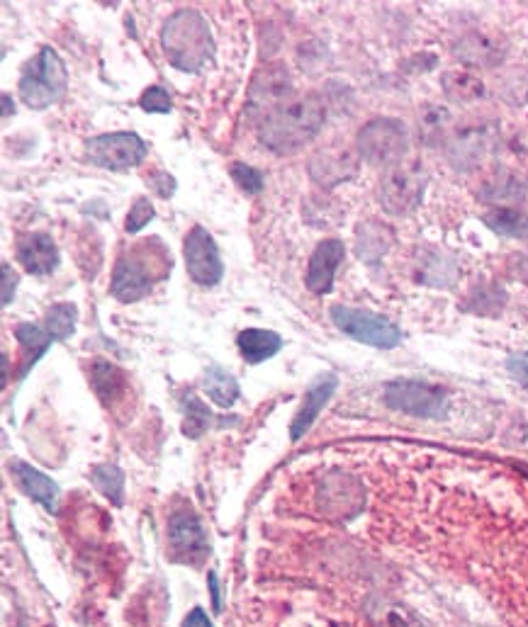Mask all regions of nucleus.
<instances>
[{"instance_id": "nucleus-1", "label": "nucleus", "mask_w": 528, "mask_h": 627, "mask_svg": "<svg viewBox=\"0 0 528 627\" xmlns=\"http://www.w3.org/2000/svg\"><path fill=\"white\" fill-rule=\"evenodd\" d=\"M324 117L327 112L319 98L307 95V98L283 105L258 124V139L275 154H292L322 132Z\"/></svg>"}, {"instance_id": "nucleus-2", "label": "nucleus", "mask_w": 528, "mask_h": 627, "mask_svg": "<svg viewBox=\"0 0 528 627\" xmlns=\"http://www.w3.org/2000/svg\"><path fill=\"white\" fill-rule=\"evenodd\" d=\"M161 47L173 69L200 73L215 56V39L210 25L198 10H178L161 30Z\"/></svg>"}, {"instance_id": "nucleus-3", "label": "nucleus", "mask_w": 528, "mask_h": 627, "mask_svg": "<svg viewBox=\"0 0 528 627\" xmlns=\"http://www.w3.org/2000/svg\"><path fill=\"white\" fill-rule=\"evenodd\" d=\"M66 86H69V73L64 61L52 47H44L22 71L20 98L32 110H44L64 98Z\"/></svg>"}, {"instance_id": "nucleus-4", "label": "nucleus", "mask_w": 528, "mask_h": 627, "mask_svg": "<svg viewBox=\"0 0 528 627\" xmlns=\"http://www.w3.org/2000/svg\"><path fill=\"white\" fill-rule=\"evenodd\" d=\"M142 258V246H139L129 256H122L117 261L110 282L112 297H117L125 304L137 302V299L149 295L151 287H154V280H161V275H166L171 270V256L151 258L149 263L142 261Z\"/></svg>"}, {"instance_id": "nucleus-5", "label": "nucleus", "mask_w": 528, "mask_h": 627, "mask_svg": "<svg viewBox=\"0 0 528 627\" xmlns=\"http://www.w3.org/2000/svg\"><path fill=\"white\" fill-rule=\"evenodd\" d=\"M331 321L341 333L351 336L353 341H361L365 346L373 348H397L402 343V331L397 329L392 321L383 319V316L365 312V309L344 307V304H334L329 309Z\"/></svg>"}, {"instance_id": "nucleus-6", "label": "nucleus", "mask_w": 528, "mask_h": 627, "mask_svg": "<svg viewBox=\"0 0 528 627\" xmlns=\"http://www.w3.org/2000/svg\"><path fill=\"white\" fill-rule=\"evenodd\" d=\"M292 98V78L285 66L268 64L256 73L249 88V103H246V117L251 122L261 124L271 117L275 110L288 105Z\"/></svg>"}, {"instance_id": "nucleus-7", "label": "nucleus", "mask_w": 528, "mask_h": 627, "mask_svg": "<svg viewBox=\"0 0 528 627\" xmlns=\"http://www.w3.org/2000/svg\"><path fill=\"white\" fill-rule=\"evenodd\" d=\"M146 154H149L146 141L134 132L100 134V137L86 141L88 161L98 168H108V171H127V168L139 166Z\"/></svg>"}, {"instance_id": "nucleus-8", "label": "nucleus", "mask_w": 528, "mask_h": 627, "mask_svg": "<svg viewBox=\"0 0 528 627\" xmlns=\"http://www.w3.org/2000/svg\"><path fill=\"white\" fill-rule=\"evenodd\" d=\"M407 129L397 120H373L358 132V151L375 166H397L407 154Z\"/></svg>"}, {"instance_id": "nucleus-9", "label": "nucleus", "mask_w": 528, "mask_h": 627, "mask_svg": "<svg viewBox=\"0 0 528 627\" xmlns=\"http://www.w3.org/2000/svg\"><path fill=\"white\" fill-rule=\"evenodd\" d=\"M385 404L392 411L417 418H438L446 414V392L434 384L417 380H397L385 387Z\"/></svg>"}, {"instance_id": "nucleus-10", "label": "nucleus", "mask_w": 528, "mask_h": 627, "mask_svg": "<svg viewBox=\"0 0 528 627\" xmlns=\"http://www.w3.org/2000/svg\"><path fill=\"white\" fill-rule=\"evenodd\" d=\"M426 190V175L419 166H392L380 183V205L390 214H407L421 202Z\"/></svg>"}, {"instance_id": "nucleus-11", "label": "nucleus", "mask_w": 528, "mask_h": 627, "mask_svg": "<svg viewBox=\"0 0 528 627\" xmlns=\"http://www.w3.org/2000/svg\"><path fill=\"white\" fill-rule=\"evenodd\" d=\"M185 253V268L193 282L202 287H215L224 275V263L219 258V248L210 231L202 227H193L190 234L185 236L183 244Z\"/></svg>"}, {"instance_id": "nucleus-12", "label": "nucleus", "mask_w": 528, "mask_h": 627, "mask_svg": "<svg viewBox=\"0 0 528 627\" xmlns=\"http://www.w3.org/2000/svg\"><path fill=\"white\" fill-rule=\"evenodd\" d=\"M168 547H171L173 559L185 564H200L210 555L205 528L190 508L176 511L168 518Z\"/></svg>"}, {"instance_id": "nucleus-13", "label": "nucleus", "mask_w": 528, "mask_h": 627, "mask_svg": "<svg viewBox=\"0 0 528 627\" xmlns=\"http://www.w3.org/2000/svg\"><path fill=\"white\" fill-rule=\"evenodd\" d=\"M346 256L344 241L327 239L314 248L310 265H307V287L314 295H327L334 287V275Z\"/></svg>"}, {"instance_id": "nucleus-14", "label": "nucleus", "mask_w": 528, "mask_h": 627, "mask_svg": "<svg viewBox=\"0 0 528 627\" xmlns=\"http://www.w3.org/2000/svg\"><path fill=\"white\" fill-rule=\"evenodd\" d=\"M15 256L30 275H52L59 265V248L47 234H22L15 244Z\"/></svg>"}, {"instance_id": "nucleus-15", "label": "nucleus", "mask_w": 528, "mask_h": 627, "mask_svg": "<svg viewBox=\"0 0 528 627\" xmlns=\"http://www.w3.org/2000/svg\"><path fill=\"white\" fill-rule=\"evenodd\" d=\"M336 387H339V380H336V375H331V372H327V375H319L317 380L310 384V389H307V394H305V401H302L300 411H297L295 421H292V426H290V438L295 440V443L305 436L307 431H310L312 423L317 421V416L322 414V409L331 399V394L336 392Z\"/></svg>"}, {"instance_id": "nucleus-16", "label": "nucleus", "mask_w": 528, "mask_h": 627, "mask_svg": "<svg viewBox=\"0 0 528 627\" xmlns=\"http://www.w3.org/2000/svg\"><path fill=\"white\" fill-rule=\"evenodd\" d=\"M319 504L331 516H353L363 506V491L356 479L346 477V474H334L324 482Z\"/></svg>"}, {"instance_id": "nucleus-17", "label": "nucleus", "mask_w": 528, "mask_h": 627, "mask_svg": "<svg viewBox=\"0 0 528 627\" xmlns=\"http://www.w3.org/2000/svg\"><path fill=\"white\" fill-rule=\"evenodd\" d=\"M13 472H15V479H18L20 489L25 491L27 496H32V499H35L37 504H42L47 511H54L56 499H59V487H56L47 474H42L32 465H27V462H20V460L13 462Z\"/></svg>"}, {"instance_id": "nucleus-18", "label": "nucleus", "mask_w": 528, "mask_h": 627, "mask_svg": "<svg viewBox=\"0 0 528 627\" xmlns=\"http://www.w3.org/2000/svg\"><path fill=\"white\" fill-rule=\"evenodd\" d=\"M237 346L241 350V358H244L246 363L258 365V363H263V360H271L273 355L283 348V338H280L275 331L246 329L239 333Z\"/></svg>"}, {"instance_id": "nucleus-19", "label": "nucleus", "mask_w": 528, "mask_h": 627, "mask_svg": "<svg viewBox=\"0 0 528 627\" xmlns=\"http://www.w3.org/2000/svg\"><path fill=\"white\" fill-rule=\"evenodd\" d=\"M91 384H93L95 394H98L105 404H115V401L127 392L125 372L117 370L115 365L105 363V360H98V363L93 365Z\"/></svg>"}, {"instance_id": "nucleus-20", "label": "nucleus", "mask_w": 528, "mask_h": 627, "mask_svg": "<svg viewBox=\"0 0 528 627\" xmlns=\"http://www.w3.org/2000/svg\"><path fill=\"white\" fill-rule=\"evenodd\" d=\"M458 56L473 66H494L502 59L504 49L485 35H470L458 44Z\"/></svg>"}, {"instance_id": "nucleus-21", "label": "nucleus", "mask_w": 528, "mask_h": 627, "mask_svg": "<svg viewBox=\"0 0 528 627\" xmlns=\"http://www.w3.org/2000/svg\"><path fill=\"white\" fill-rule=\"evenodd\" d=\"M485 224L494 234L507 236V239H528V217L516 209L499 207L485 214Z\"/></svg>"}, {"instance_id": "nucleus-22", "label": "nucleus", "mask_w": 528, "mask_h": 627, "mask_svg": "<svg viewBox=\"0 0 528 627\" xmlns=\"http://www.w3.org/2000/svg\"><path fill=\"white\" fill-rule=\"evenodd\" d=\"M202 384H205L207 397L215 401L217 406H222V409H229L239 399V384L227 370L212 367V370H207L205 382Z\"/></svg>"}, {"instance_id": "nucleus-23", "label": "nucleus", "mask_w": 528, "mask_h": 627, "mask_svg": "<svg viewBox=\"0 0 528 627\" xmlns=\"http://www.w3.org/2000/svg\"><path fill=\"white\" fill-rule=\"evenodd\" d=\"M353 161L351 156L341 154L336 158H329V154H319L312 158V166H310V173L314 175V180H319V183H341V180H346L348 175H353Z\"/></svg>"}, {"instance_id": "nucleus-24", "label": "nucleus", "mask_w": 528, "mask_h": 627, "mask_svg": "<svg viewBox=\"0 0 528 627\" xmlns=\"http://www.w3.org/2000/svg\"><path fill=\"white\" fill-rule=\"evenodd\" d=\"M15 336H18L20 346L25 348V353H27V360H25V367H22V372L30 370V365H35L37 360L42 358L44 353H47V348L54 343L52 333H49L47 329H39V326H35V324H20L18 329H15Z\"/></svg>"}, {"instance_id": "nucleus-25", "label": "nucleus", "mask_w": 528, "mask_h": 627, "mask_svg": "<svg viewBox=\"0 0 528 627\" xmlns=\"http://www.w3.org/2000/svg\"><path fill=\"white\" fill-rule=\"evenodd\" d=\"M443 90L451 100L456 103H475L477 98H482L485 88H482V81H477L475 76L465 71H448L443 76Z\"/></svg>"}, {"instance_id": "nucleus-26", "label": "nucleus", "mask_w": 528, "mask_h": 627, "mask_svg": "<svg viewBox=\"0 0 528 627\" xmlns=\"http://www.w3.org/2000/svg\"><path fill=\"white\" fill-rule=\"evenodd\" d=\"M91 479L95 489H98L105 499H110L115 506H122V501H125V474H122L120 467L115 465L93 467Z\"/></svg>"}, {"instance_id": "nucleus-27", "label": "nucleus", "mask_w": 528, "mask_h": 627, "mask_svg": "<svg viewBox=\"0 0 528 627\" xmlns=\"http://www.w3.org/2000/svg\"><path fill=\"white\" fill-rule=\"evenodd\" d=\"M385 236L392 234L387 231V227H383V224H365V227L358 231V256H361V261L373 263L383 256L387 246H390V239L387 241L378 239H385Z\"/></svg>"}, {"instance_id": "nucleus-28", "label": "nucleus", "mask_w": 528, "mask_h": 627, "mask_svg": "<svg viewBox=\"0 0 528 627\" xmlns=\"http://www.w3.org/2000/svg\"><path fill=\"white\" fill-rule=\"evenodd\" d=\"M76 321H78L76 304L69 302L54 304L47 312V331L52 333L54 341H66V338L76 331Z\"/></svg>"}, {"instance_id": "nucleus-29", "label": "nucleus", "mask_w": 528, "mask_h": 627, "mask_svg": "<svg viewBox=\"0 0 528 627\" xmlns=\"http://www.w3.org/2000/svg\"><path fill=\"white\" fill-rule=\"evenodd\" d=\"M207 423H210V411H207V406L202 404L195 394H188V397H185V423H183L185 436L200 438L202 433H205Z\"/></svg>"}, {"instance_id": "nucleus-30", "label": "nucleus", "mask_w": 528, "mask_h": 627, "mask_svg": "<svg viewBox=\"0 0 528 627\" xmlns=\"http://www.w3.org/2000/svg\"><path fill=\"white\" fill-rule=\"evenodd\" d=\"M370 613L383 627H421V623L414 618L409 610L395 603H378V606H370Z\"/></svg>"}, {"instance_id": "nucleus-31", "label": "nucleus", "mask_w": 528, "mask_h": 627, "mask_svg": "<svg viewBox=\"0 0 528 627\" xmlns=\"http://www.w3.org/2000/svg\"><path fill=\"white\" fill-rule=\"evenodd\" d=\"M229 173H232V178L237 180V185L244 192H249V195H258V192L263 190V173L256 171L254 166H246V163H232L229 166Z\"/></svg>"}, {"instance_id": "nucleus-32", "label": "nucleus", "mask_w": 528, "mask_h": 627, "mask_svg": "<svg viewBox=\"0 0 528 627\" xmlns=\"http://www.w3.org/2000/svg\"><path fill=\"white\" fill-rule=\"evenodd\" d=\"M151 219H154V205H151L146 197H137L127 214V222H125L127 234H139V231H142Z\"/></svg>"}, {"instance_id": "nucleus-33", "label": "nucleus", "mask_w": 528, "mask_h": 627, "mask_svg": "<svg viewBox=\"0 0 528 627\" xmlns=\"http://www.w3.org/2000/svg\"><path fill=\"white\" fill-rule=\"evenodd\" d=\"M139 105H142L144 112H156V115H166L171 112V95L166 93L161 86H151L146 88L139 98Z\"/></svg>"}, {"instance_id": "nucleus-34", "label": "nucleus", "mask_w": 528, "mask_h": 627, "mask_svg": "<svg viewBox=\"0 0 528 627\" xmlns=\"http://www.w3.org/2000/svg\"><path fill=\"white\" fill-rule=\"evenodd\" d=\"M146 183H149L151 188L156 190V195L164 197V200H168V197L176 192V180H173L171 175L164 173V171H154L149 175V178H146Z\"/></svg>"}, {"instance_id": "nucleus-35", "label": "nucleus", "mask_w": 528, "mask_h": 627, "mask_svg": "<svg viewBox=\"0 0 528 627\" xmlns=\"http://www.w3.org/2000/svg\"><path fill=\"white\" fill-rule=\"evenodd\" d=\"M507 367L511 375H514V380H519L524 387H528V355H511Z\"/></svg>"}, {"instance_id": "nucleus-36", "label": "nucleus", "mask_w": 528, "mask_h": 627, "mask_svg": "<svg viewBox=\"0 0 528 627\" xmlns=\"http://www.w3.org/2000/svg\"><path fill=\"white\" fill-rule=\"evenodd\" d=\"M15 287H18V275L10 268V263H3V307H8L10 299H13Z\"/></svg>"}, {"instance_id": "nucleus-37", "label": "nucleus", "mask_w": 528, "mask_h": 627, "mask_svg": "<svg viewBox=\"0 0 528 627\" xmlns=\"http://www.w3.org/2000/svg\"><path fill=\"white\" fill-rule=\"evenodd\" d=\"M183 627H212V620L207 618V613L202 608H193L188 613V618L183 620Z\"/></svg>"}, {"instance_id": "nucleus-38", "label": "nucleus", "mask_w": 528, "mask_h": 627, "mask_svg": "<svg viewBox=\"0 0 528 627\" xmlns=\"http://www.w3.org/2000/svg\"><path fill=\"white\" fill-rule=\"evenodd\" d=\"M3 103H5V117L10 115V98L8 95H3Z\"/></svg>"}]
</instances>
